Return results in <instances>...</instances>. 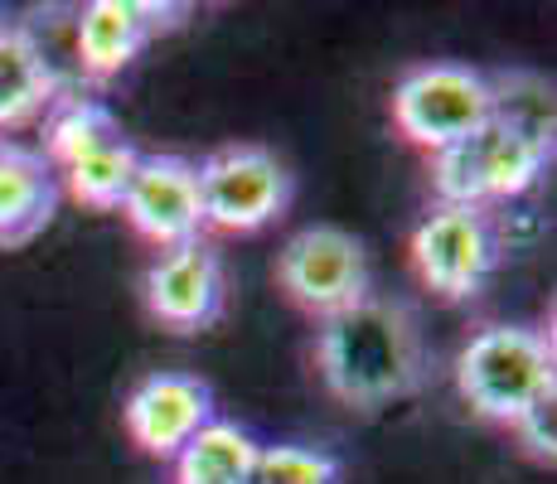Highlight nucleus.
Returning <instances> with one entry per match:
<instances>
[{"label": "nucleus", "instance_id": "14", "mask_svg": "<svg viewBox=\"0 0 557 484\" xmlns=\"http://www.w3.org/2000/svg\"><path fill=\"white\" fill-rule=\"evenodd\" d=\"M257 440L233 422H209L180 446L175 484H248Z\"/></svg>", "mask_w": 557, "mask_h": 484}, {"label": "nucleus", "instance_id": "11", "mask_svg": "<svg viewBox=\"0 0 557 484\" xmlns=\"http://www.w3.org/2000/svg\"><path fill=\"white\" fill-rule=\"evenodd\" d=\"M175 25L170 5H146V0H92L78 20V63L88 78H112L122 73L156 29Z\"/></svg>", "mask_w": 557, "mask_h": 484}, {"label": "nucleus", "instance_id": "5", "mask_svg": "<svg viewBox=\"0 0 557 484\" xmlns=\"http://www.w3.org/2000/svg\"><path fill=\"white\" fill-rule=\"evenodd\" d=\"M393 122L412 146L436 156L490 122V78L460 63H426V69L403 73L393 92Z\"/></svg>", "mask_w": 557, "mask_h": 484}, {"label": "nucleus", "instance_id": "7", "mask_svg": "<svg viewBox=\"0 0 557 484\" xmlns=\"http://www.w3.org/2000/svg\"><path fill=\"white\" fill-rule=\"evenodd\" d=\"M495 228H490L485 209H466V203H436L412 233V266L436 296L466 300L485 286L495 272Z\"/></svg>", "mask_w": 557, "mask_h": 484}, {"label": "nucleus", "instance_id": "8", "mask_svg": "<svg viewBox=\"0 0 557 484\" xmlns=\"http://www.w3.org/2000/svg\"><path fill=\"white\" fill-rule=\"evenodd\" d=\"M122 213L146 243L160 252L203 238V203H199V170L180 156H141Z\"/></svg>", "mask_w": 557, "mask_h": 484}, {"label": "nucleus", "instance_id": "12", "mask_svg": "<svg viewBox=\"0 0 557 484\" xmlns=\"http://www.w3.org/2000/svg\"><path fill=\"white\" fill-rule=\"evenodd\" d=\"M59 209V175L45 150L0 136V247H20L49 228Z\"/></svg>", "mask_w": 557, "mask_h": 484}, {"label": "nucleus", "instance_id": "4", "mask_svg": "<svg viewBox=\"0 0 557 484\" xmlns=\"http://www.w3.org/2000/svg\"><path fill=\"white\" fill-rule=\"evenodd\" d=\"M199 170L203 228L257 233L292 203V170L262 146H223Z\"/></svg>", "mask_w": 557, "mask_h": 484}, {"label": "nucleus", "instance_id": "17", "mask_svg": "<svg viewBox=\"0 0 557 484\" xmlns=\"http://www.w3.org/2000/svg\"><path fill=\"white\" fill-rule=\"evenodd\" d=\"M136 165H141V156L126 141H112V146L92 150V156L73 160V165L63 170V185H69V194L78 203H88V209H122Z\"/></svg>", "mask_w": 557, "mask_h": 484}, {"label": "nucleus", "instance_id": "13", "mask_svg": "<svg viewBox=\"0 0 557 484\" xmlns=\"http://www.w3.org/2000/svg\"><path fill=\"white\" fill-rule=\"evenodd\" d=\"M59 92L45 49L25 35L20 25H0V132L25 126L39 116Z\"/></svg>", "mask_w": 557, "mask_h": 484}, {"label": "nucleus", "instance_id": "2", "mask_svg": "<svg viewBox=\"0 0 557 484\" xmlns=\"http://www.w3.org/2000/svg\"><path fill=\"white\" fill-rule=\"evenodd\" d=\"M456 387L475 417L513 426L533 402L553 397V344L523 325H485L460 349Z\"/></svg>", "mask_w": 557, "mask_h": 484}, {"label": "nucleus", "instance_id": "15", "mask_svg": "<svg viewBox=\"0 0 557 484\" xmlns=\"http://www.w3.org/2000/svg\"><path fill=\"white\" fill-rule=\"evenodd\" d=\"M490 122L553 146V83L539 73H505L490 83Z\"/></svg>", "mask_w": 557, "mask_h": 484}, {"label": "nucleus", "instance_id": "18", "mask_svg": "<svg viewBox=\"0 0 557 484\" xmlns=\"http://www.w3.org/2000/svg\"><path fill=\"white\" fill-rule=\"evenodd\" d=\"M248 484H339V466L310 446H257Z\"/></svg>", "mask_w": 557, "mask_h": 484}, {"label": "nucleus", "instance_id": "6", "mask_svg": "<svg viewBox=\"0 0 557 484\" xmlns=\"http://www.w3.org/2000/svg\"><path fill=\"white\" fill-rule=\"evenodd\" d=\"M282 290L310 315L330 320L369 296V257L345 228H301L276 257Z\"/></svg>", "mask_w": 557, "mask_h": 484}, {"label": "nucleus", "instance_id": "19", "mask_svg": "<svg viewBox=\"0 0 557 484\" xmlns=\"http://www.w3.org/2000/svg\"><path fill=\"white\" fill-rule=\"evenodd\" d=\"M513 432H519L523 440V450H529L533 460H548L553 466V456H557V422H553V397H543V402H533L529 412L513 422Z\"/></svg>", "mask_w": 557, "mask_h": 484}, {"label": "nucleus", "instance_id": "3", "mask_svg": "<svg viewBox=\"0 0 557 484\" xmlns=\"http://www.w3.org/2000/svg\"><path fill=\"white\" fill-rule=\"evenodd\" d=\"M553 160V146H539L529 136L509 132L499 122H485L475 136L436 150L432 160V185L442 203H466V209H485L495 199H519L543 179Z\"/></svg>", "mask_w": 557, "mask_h": 484}, {"label": "nucleus", "instance_id": "9", "mask_svg": "<svg viewBox=\"0 0 557 484\" xmlns=\"http://www.w3.org/2000/svg\"><path fill=\"white\" fill-rule=\"evenodd\" d=\"M213 422V393L189 373H151L126 397V432L146 456H180L199 426Z\"/></svg>", "mask_w": 557, "mask_h": 484}, {"label": "nucleus", "instance_id": "10", "mask_svg": "<svg viewBox=\"0 0 557 484\" xmlns=\"http://www.w3.org/2000/svg\"><path fill=\"white\" fill-rule=\"evenodd\" d=\"M146 306L170 330H203L223 306V266L209 243L170 247L146 272Z\"/></svg>", "mask_w": 557, "mask_h": 484}, {"label": "nucleus", "instance_id": "16", "mask_svg": "<svg viewBox=\"0 0 557 484\" xmlns=\"http://www.w3.org/2000/svg\"><path fill=\"white\" fill-rule=\"evenodd\" d=\"M122 141V126H116V116L107 112L102 102H88V97H73V102H63L59 112L49 116V165L69 170L73 160L92 156V150Z\"/></svg>", "mask_w": 557, "mask_h": 484}, {"label": "nucleus", "instance_id": "1", "mask_svg": "<svg viewBox=\"0 0 557 484\" xmlns=\"http://www.w3.org/2000/svg\"><path fill=\"white\" fill-rule=\"evenodd\" d=\"M315 363L325 387L349 407H388L422 383V335L412 310L398 300L363 296L320 325Z\"/></svg>", "mask_w": 557, "mask_h": 484}]
</instances>
